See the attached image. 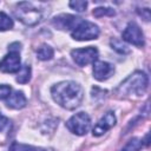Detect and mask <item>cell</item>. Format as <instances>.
I'll list each match as a JSON object with an SVG mask.
<instances>
[{"mask_svg": "<svg viewBox=\"0 0 151 151\" xmlns=\"http://www.w3.org/2000/svg\"><path fill=\"white\" fill-rule=\"evenodd\" d=\"M51 94L53 100L66 110L77 109L84 98L83 87L72 80L60 81L51 87Z\"/></svg>", "mask_w": 151, "mask_h": 151, "instance_id": "1", "label": "cell"}, {"mask_svg": "<svg viewBox=\"0 0 151 151\" xmlns=\"http://www.w3.org/2000/svg\"><path fill=\"white\" fill-rule=\"evenodd\" d=\"M147 85V76L142 71H136L119 84V86L116 88V93L119 97H140L146 92Z\"/></svg>", "mask_w": 151, "mask_h": 151, "instance_id": "2", "label": "cell"}, {"mask_svg": "<svg viewBox=\"0 0 151 151\" xmlns=\"http://www.w3.org/2000/svg\"><path fill=\"white\" fill-rule=\"evenodd\" d=\"M13 14L20 22L27 26H34L39 24L44 17L41 9L38 6H35L33 2H28V1H22L17 4Z\"/></svg>", "mask_w": 151, "mask_h": 151, "instance_id": "3", "label": "cell"}, {"mask_svg": "<svg viewBox=\"0 0 151 151\" xmlns=\"http://www.w3.org/2000/svg\"><path fill=\"white\" fill-rule=\"evenodd\" d=\"M66 127L73 134L84 136L91 127V118L86 112H78L66 122Z\"/></svg>", "mask_w": 151, "mask_h": 151, "instance_id": "4", "label": "cell"}, {"mask_svg": "<svg viewBox=\"0 0 151 151\" xmlns=\"http://www.w3.org/2000/svg\"><path fill=\"white\" fill-rule=\"evenodd\" d=\"M99 27L87 20H81L80 24L71 32V37L74 40L78 41H85V40H92L97 39L99 37Z\"/></svg>", "mask_w": 151, "mask_h": 151, "instance_id": "5", "label": "cell"}, {"mask_svg": "<svg viewBox=\"0 0 151 151\" xmlns=\"http://www.w3.org/2000/svg\"><path fill=\"white\" fill-rule=\"evenodd\" d=\"M71 57L74 63L79 66H86L97 61L98 58V50L93 46H88L85 48H76L71 51Z\"/></svg>", "mask_w": 151, "mask_h": 151, "instance_id": "6", "label": "cell"}, {"mask_svg": "<svg viewBox=\"0 0 151 151\" xmlns=\"http://www.w3.org/2000/svg\"><path fill=\"white\" fill-rule=\"evenodd\" d=\"M122 37H123V40H125L126 42L132 44V45H134L137 47H143L145 45L144 34H143L140 27L133 21L127 24V26L123 31Z\"/></svg>", "mask_w": 151, "mask_h": 151, "instance_id": "7", "label": "cell"}, {"mask_svg": "<svg viewBox=\"0 0 151 151\" xmlns=\"http://www.w3.org/2000/svg\"><path fill=\"white\" fill-rule=\"evenodd\" d=\"M21 68L20 52L19 51H9L1 60H0V71L4 73H15Z\"/></svg>", "mask_w": 151, "mask_h": 151, "instance_id": "8", "label": "cell"}, {"mask_svg": "<svg viewBox=\"0 0 151 151\" xmlns=\"http://www.w3.org/2000/svg\"><path fill=\"white\" fill-rule=\"evenodd\" d=\"M117 123V118L114 116V113L112 111H109L106 112L99 120L98 123L94 125L93 130H92V133L93 136L96 137H99V136H103L106 131H109L111 127H113Z\"/></svg>", "mask_w": 151, "mask_h": 151, "instance_id": "9", "label": "cell"}, {"mask_svg": "<svg viewBox=\"0 0 151 151\" xmlns=\"http://www.w3.org/2000/svg\"><path fill=\"white\" fill-rule=\"evenodd\" d=\"M81 21V18L76 17V15H71V14H60L53 18L52 24L54 27L59 28V29H74Z\"/></svg>", "mask_w": 151, "mask_h": 151, "instance_id": "10", "label": "cell"}, {"mask_svg": "<svg viewBox=\"0 0 151 151\" xmlns=\"http://www.w3.org/2000/svg\"><path fill=\"white\" fill-rule=\"evenodd\" d=\"M114 73V66L107 61H94L93 63V77L99 80L104 81L109 79Z\"/></svg>", "mask_w": 151, "mask_h": 151, "instance_id": "11", "label": "cell"}, {"mask_svg": "<svg viewBox=\"0 0 151 151\" xmlns=\"http://www.w3.org/2000/svg\"><path fill=\"white\" fill-rule=\"evenodd\" d=\"M26 103H27V99H26L24 92H21V91H14L6 99L7 107L14 109V110H20V109L25 107Z\"/></svg>", "mask_w": 151, "mask_h": 151, "instance_id": "12", "label": "cell"}, {"mask_svg": "<svg viewBox=\"0 0 151 151\" xmlns=\"http://www.w3.org/2000/svg\"><path fill=\"white\" fill-rule=\"evenodd\" d=\"M53 54H54L53 48L47 44H42L37 50V58L39 60H50L53 57Z\"/></svg>", "mask_w": 151, "mask_h": 151, "instance_id": "13", "label": "cell"}, {"mask_svg": "<svg viewBox=\"0 0 151 151\" xmlns=\"http://www.w3.org/2000/svg\"><path fill=\"white\" fill-rule=\"evenodd\" d=\"M29 79H31V66L28 64H25L19 70L15 80L18 83H20V84H26V83L29 81Z\"/></svg>", "mask_w": 151, "mask_h": 151, "instance_id": "14", "label": "cell"}, {"mask_svg": "<svg viewBox=\"0 0 151 151\" xmlns=\"http://www.w3.org/2000/svg\"><path fill=\"white\" fill-rule=\"evenodd\" d=\"M8 151H47V150L42 147H38V146L21 144V143H13Z\"/></svg>", "mask_w": 151, "mask_h": 151, "instance_id": "15", "label": "cell"}, {"mask_svg": "<svg viewBox=\"0 0 151 151\" xmlns=\"http://www.w3.org/2000/svg\"><path fill=\"white\" fill-rule=\"evenodd\" d=\"M143 142H142V139H139V138H132V139H130L126 144H125V146L122 149V151H139L142 147H143Z\"/></svg>", "mask_w": 151, "mask_h": 151, "instance_id": "16", "label": "cell"}, {"mask_svg": "<svg viewBox=\"0 0 151 151\" xmlns=\"http://www.w3.org/2000/svg\"><path fill=\"white\" fill-rule=\"evenodd\" d=\"M110 44H111V47H112L114 51H117L118 53L126 54V53H129V52H130L129 47H127L125 44H123V41H122V40H119V39L113 38V39H111Z\"/></svg>", "mask_w": 151, "mask_h": 151, "instance_id": "17", "label": "cell"}, {"mask_svg": "<svg viewBox=\"0 0 151 151\" xmlns=\"http://www.w3.org/2000/svg\"><path fill=\"white\" fill-rule=\"evenodd\" d=\"M13 27V20L4 12H0V31H8Z\"/></svg>", "mask_w": 151, "mask_h": 151, "instance_id": "18", "label": "cell"}, {"mask_svg": "<svg viewBox=\"0 0 151 151\" xmlns=\"http://www.w3.org/2000/svg\"><path fill=\"white\" fill-rule=\"evenodd\" d=\"M114 14H116L114 9L110 8V7H97V8L93 9V15L97 17V18H100V17H104V15L112 17Z\"/></svg>", "mask_w": 151, "mask_h": 151, "instance_id": "19", "label": "cell"}, {"mask_svg": "<svg viewBox=\"0 0 151 151\" xmlns=\"http://www.w3.org/2000/svg\"><path fill=\"white\" fill-rule=\"evenodd\" d=\"M68 6L77 11V12H84L87 7V2L86 1H83V0H76V1H70L68 2Z\"/></svg>", "mask_w": 151, "mask_h": 151, "instance_id": "20", "label": "cell"}, {"mask_svg": "<svg viewBox=\"0 0 151 151\" xmlns=\"http://www.w3.org/2000/svg\"><path fill=\"white\" fill-rule=\"evenodd\" d=\"M11 91H12L11 86H8V85H6V84H1V85H0V100L7 99L8 96L11 94Z\"/></svg>", "mask_w": 151, "mask_h": 151, "instance_id": "21", "label": "cell"}, {"mask_svg": "<svg viewBox=\"0 0 151 151\" xmlns=\"http://www.w3.org/2000/svg\"><path fill=\"white\" fill-rule=\"evenodd\" d=\"M8 124H9V119H8L7 117H5V116L0 112V131L5 130V129L8 126Z\"/></svg>", "mask_w": 151, "mask_h": 151, "instance_id": "22", "label": "cell"}, {"mask_svg": "<svg viewBox=\"0 0 151 151\" xmlns=\"http://www.w3.org/2000/svg\"><path fill=\"white\" fill-rule=\"evenodd\" d=\"M138 13H139L140 17L144 18L145 21H149L150 20V9L149 8H142V11L138 9Z\"/></svg>", "mask_w": 151, "mask_h": 151, "instance_id": "23", "label": "cell"}]
</instances>
